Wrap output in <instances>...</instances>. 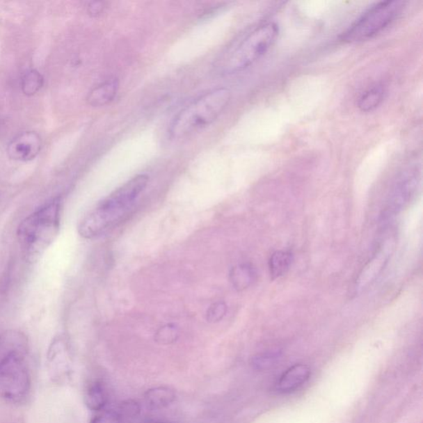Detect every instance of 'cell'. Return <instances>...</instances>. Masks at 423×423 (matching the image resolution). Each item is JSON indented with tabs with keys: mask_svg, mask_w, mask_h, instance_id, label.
I'll list each match as a JSON object with an SVG mask.
<instances>
[{
	"mask_svg": "<svg viewBox=\"0 0 423 423\" xmlns=\"http://www.w3.org/2000/svg\"><path fill=\"white\" fill-rule=\"evenodd\" d=\"M390 246H385V248H382L374 257L370 260L367 266L363 269L362 273H361L358 280H357V286L358 288L356 289H365L367 286L372 283V282L376 279L385 266V264L387 262L388 258L390 255Z\"/></svg>",
	"mask_w": 423,
	"mask_h": 423,
	"instance_id": "cell-12",
	"label": "cell"
},
{
	"mask_svg": "<svg viewBox=\"0 0 423 423\" xmlns=\"http://www.w3.org/2000/svg\"><path fill=\"white\" fill-rule=\"evenodd\" d=\"M279 34L275 23L259 26L246 36L229 56L223 66V72L234 74L253 65L271 49Z\"/></svg>",
	"mask_w": 423,
	"mask_h": 423,
	"instance_id": "cell-5",
	"label": "cell"
},
{
	"mask_svg": "<svg viewBox=\"0 0 423 423\" xmlns=\"http://www.w3.org/2000/svg\"><path fill=\"white\" fill-rule=\"evenodd\" d=\"M105 6L103 2H92L88 6V13L92 17H97L104 12Z\"/></svg>",
	"mask_w": 423,
	"mask_h": 423,
	"instance_id": "cell-22",
	"label": "cell"
},
{
	"mask_svg": "<svg viewBox=\"0 0 423 423\" xmlns=\"http://www.w3.org/2000/svg\"><path fill=\"white\" fill-rule=\"evenodd\" d=\"M147 423H175V422H150Z\"/></svg>",
	"mask_w": 423,
	"mask_h": 423,
	"instance_id": "cell-23",
	"label": "cell"
},
{
	"mask_svg": "<svg viewBox=\"0 0 423 423\" xmlns=\"http://www.w3.org/2000/svg\"><path fill=\"white\" fill-rule=\"evenodd\" d=\"M420 183V175L417 167L405 170L397 179L390 195L389 209L396 213L402 209L417 191Z\"/></svg>",
	"mask_w": 423,
	"mask_h": 423,
	"instance_id": "cell-7",
	"label": "cell"
},
{
	"mask_svg": "<svg viewBox=\"0 0 423 423\" xmlns=\"http://www.w3.org/2000/svg\"><path fill=\"white\" fill-rule=\"evenodd\" d=\"M109 394L102 381H95L90 383L85 394V403L91 411L100 412L107 405Z\"/></svg>",
	"mask_w": 423,
	"mask_h": 423,
	"instance_id": "cell-13",
	"label": "cell"
},
{
	"mask_svg": "<svg viewBox=\"0 0 423 423\" xmlns=\"http://www.w3.org/2000/svg\"><path fill=\"white\" fill-rule=\"evenodd\" d=\"M175 400V392L166 387L154 388L145 394V404L152 409L164 408L169 406Z\"/></svg>",
	"mask_w": 423,
	"mask_h": 423,
	"instance_id": "cell-16",
	"label": "cell"
},
{
	"mask_svg": "<svg viewBox=\"0 0 423 423\" xmlns=\"http://www.w3.org/2000/svg\"><path fill=\"white\" fill-rule=\"evenodd\" d=\"M293 262V255L289 251L278 250L273 253L269 262L273 280L279 279L288 272Z\"/></svg>",
	"mask_w": 423,
	"mask_h": 423,
	"instance_id": "cell-17",
	"label": "cell"
},
{
	"mask_svg": "<svg viewBox=\"0 0 423 423\" xmlns=\"http://www.w3.org/2000/svg\"><path fill=\"white\" fill-rule=\"evenodd\" d=\"M178 337V330L174 325H166L161 328L157 333V340L161 343H171Z\"/></svg>",
	"mask_w": 423,
	"mask_h": 423,
	"instance_id": "cell-20",
	"label": "cell"
},
{
	"mask_svg": "<svg viewBox=\"0 0 423 423\" xmlns=\"http://www.w3.org/2000/svg\"><path fill=\"white\" fill-rule=\"evenodd\" d=\"M140 412L139 404L135 401H123L111 408L103 409L90 423H134Z\"/></svg>",
	"mask_w": 423,
	"mask_h": 423,
	"instance_id": "cell-9",
	"label": "cell"
},
{
	"mask_svg": "<svg viewBox=\"0 0 423 423\" xmlns=\"http://www.w3.org/2000/svg\"><path fill=\"white\" fill-rule=\"evenodd\" d=\"M257 277V271L253 264H240L233 267L230 272V280L237 291L245 290L250 287Z\"/></svg>",
	"mask_w": 423,
	"mask_h": 423,
	"instance_id": "cell-14",
	"label": "cell"
},
{
	"mask_svg": "<svg viewBox=\"0 0 423 423\" xmlns=\"http://www.w3.org/2000/svg\"><path fill=\"white\" fill-rule=\"evenodd\" d=\"M406 3L388 0L378 2L357 19L342 35L344 42L355 43L367 41L385 30L404 11Z\"/></svg>",
	"mask_w": 423,
	"mask_h": 423,
	"instance_id": "cell-6",
	"label": "cell"
},
{
	"mask_svg": "<svg viewBox=\"0 0 423 423\" xmlns=\"http://www.w3.org/2000/svg\"><path fill=\"white\" fill-rule=\"evenodd\" d=\"M41 149V136L37 132L28 131L21 132L11 140L7 152L13 161H29L38 156Z\"/></svg>",
	"mask_w": 423,
	"mask_h": 423,
	"instance_id": "cell-8",
	"label": "cell"
},
{
	"mask_svg": "<svg viewBox=\"0 0 423 423\" xmlns=\"http://www.w3.org/2000/svg\"><path fill=\"white\" fill-rule=\"evenodd\" d=\"M227 305L223 302H217L212 304L207 311V320L210 323H217L221 321L226 315Z\"/></svg>",
	"mask_w": 423,
	"mask_h": 423,
	"instance_id": "cell-19",
	"label": "cell"
},
{
	"mask_svg": "<svg viewBox=\"0 0 423 423\" xmlns=\"http://www.w3.org/2000/svg\"><path fill=\"white\" fill-rule=\"evenodd\" d=\"M119 81L116 78L109 79L95 86L87 96L88 104L92 107H103L115 99L119 90Z\"/></svg>",
	"mask_w": 423,
	"mask_h": 423,
	"instance_id": "cell-11",
	"label": "cell"
},
{
	"mask_svg": "<svg viewBox=\"0 0 423 423\" xmlns=\"http://www.w3.org/2000/svg\"><path fill=\"white\" fill-rule=\"evenodd\" d=\"M311 369L306 365L296 364L286 369L276 383L280 394H289L304 385L310 378Z\"/></svg>",
	"mask_w": 423,
	"mask_h": 423,
	"instance_id": "cell-10",
	"label": "cell"
},
{
	"mask_svg": "<svg viewBox=\"0 0 423 423\" xmlns=\"http://www.w3.org/2000/svg\"><path fill=\"white\" fill-rule=\"evenodd\" d=\"M385 87L376 85L362 93L357 101V107L360 111L369 113L377 109L385 99Z\"/></svg>",
	"mask_w": 423,
	"mask_h": 423,
	"instance_id": "cell-15",
	"label": "cell"
},
{
	"mask_svg": "<svg viewBox=\"0 0 423 423\" xmlns=\"http://www.w3.org/2000/svg\"><path fill=\"white\" fill-rule=\"evenodd\" d=\"M278 353H266L255 356L253 360L254 367L258 369H266L275 365L278 358Z\"/></svg>",
	"mask_w": 423,
	"mask_h": 423,
	"instance_id": "cell-21",
	"label": "cell"
},
{
	"mask_svg": "<svg viewBox=\"0 0 423 423\" xmlns=\"http://www.w3.org/2000/svg\"><path fill=\"white\" fill-rule=\"evenodd\" d=\"M148 182L147 175H138L117 189L83 217L79 224V235L93 239L115 226L145 191Z\"/></svg>",
	"mask_w": 423,
	"mask_h": 423,
	"instance_id": "cell-2",
	"label": "cell"
},
{
	"mask_svg": "<svg viewBox=\"0 0 423 423\" xmlns=\"http://www.w3.org/2000/svg\"><path fill=\"white\" fill-rule=\"evenodd\" d=\"M231 98V90L225 87L216 88L198 97L172 119L170 136L182 139L205 129L221 115Z\"/></svg>",
	"mask_w": 423,
	"mask_h": 423,
	"instance_id": "cell-4",
	"label": "cell"
},
{
	"mask_svg": "<svg viewBox=\"0 0 423 423\" xmlns=\"http://www.w3.org/2000/svg\"><path fill=\"white\" fill-rule=\"evenodd\" d=\"M28 338L19 330L0 335V398L19 403L28 396L31 376L26 362Z\"/></svg>",
	"mask_w": 423,
	"mask_h": 423,
	"instance_id": "cell-1",
	"label": "cell"
},
{
	"mask_svg": "<svg viewBox=\"0 0 423 423\" xmlns=\"http://www.w3.org/2000/svg\"><path fill=\"white\" fill-rule=\"evenodd\" d=\"M61 207V198H56L19 225L17 238L29 262H37L55 241L60 230Z\"/></svg>",
	"mask_w": 423,
	"mask_h": 423,
	"instance_id": "cell-3",
	"label": "cell"
},
{
	"mask_svg": "<svg viewBox=\"0 0 423 423\" xmlns=\"http://www.w3.org/2000/svg\"><path fill=\"white\" fill-rule=\"evenodd\" d=\"M44 85L42 74L37 70H29L21 78V90L26 96H33L42 89Z\"/></svg>",
	"mask_w": 423,
	"mask_h": 423,
	"instance_id": "cell-18",
	"label": "cell"
}]
</instances>
